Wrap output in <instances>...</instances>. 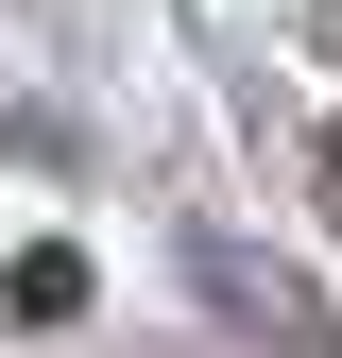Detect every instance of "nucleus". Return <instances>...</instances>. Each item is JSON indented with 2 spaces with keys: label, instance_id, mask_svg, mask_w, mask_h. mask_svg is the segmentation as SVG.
Segmentation results:
<instances>
[{
  "label": "nucleus",
  "instance_id": "f03ea898",
  "mask_svg": "<svg viewBox=\"0 0 342 358\" xmlns=\"http://www.w3.org/2000/svg\"><path fill=\"white\" fill-rule=\"evenodd\" d=\"M325 222H342V137H325Z\"/></svg>",
  "mask_w": 342,
  "mask_h": 358
},
{
  "label": "nucleus",
  "instance_id": "f257e3e1",
  "mask_svg": "<svg viewBox=\"0 0 342 358\" xmlns=\"http://www.w3.org/2000/svg\"><path fill=\"white\" fill-rule=\"evenodd\" d=\"M189 273L223 290V307H240L256 341H308V358H342V307H325L308 273H274V256H256V239H189Z\"/></svg>",
  "mask_w": 342,
  "mask_h": 358
}]
</instances>
